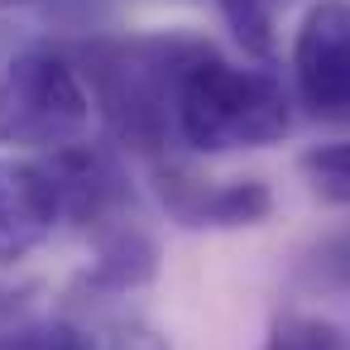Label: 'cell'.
Masks as SVG:
<instances>
[{"instance_id":"6da1fadb","label":"cell","mask_w":350,"mask_h":350,"mask_svg":"<svg viewBox=\"0 0 350 350\" xmlns=\"http://www.w3.org/2000/svg\"><path fill=\"white\" fill-rule=\"evenodd\" d=\"M206 39L197 34H135L87 44L72 63L92 92L96 116L125 149L163 154L173 135V92L183 68Z\"/></svg>"},{"instance_id":"7a4b0ae2","label":"cell","mask_w":350,"mask_h":350,"mask_svg":"<svg viewBox=\"0 0 350 350\" xmlns=\"http://www.w3.org/2000/svg\"><path fill=\"white\" fill-rule=\"evenodd\" d=\"M293 130V96L264 68H240L206 39L173 92V139L192 154L269 149Z\"/></svg>"},{"instance_id":"3957f363","label":"cell","mask_w":350,"mask_h":350,"mask_svg":"<svg viewBox=\"0 0 350 350\" xmlns=\"http://www.w3.org/2000/svg\"><path fill=\"white\" fill-rule=\"evenodd\" d=\"M96 106L72 63L53 44H29L0 68V149L58 154L92 135Z\"/></svg>"},{"instance_id":"277c9868","label":"cell","mask_w":350,"mask_h":350,"mask_svg":"<svg viewBox=\"0 0 350 350\" xmlns=\"http://www.w3.org/2000/svg\"><path fill=\"white\" fill-rule=\"evenodd\" d=\"M293 92L321 125H350V0H312L293 29Z\"/></svg>"},{"instance_id":"5b68a950","label":"cell","mask_w":350,"mask_h":350,"mask_svg":"<svg viewBox=\"0 0 350 350\" xmlns=\"http://www.w3.org/2000/svg\"><path fill=\"white\" fill-rule=\"evenodd\" d=\"M159 202L168 206V216L187 230H245L269 221L273 211V192L264 178H192L173 163H159L154 173Z\"/></svg>"},{"instance_id":"8992f818","label":"cell","mask_w":350,"mask_h":350,"mask_svg":"<svg viewBox=\"0 0 350 350\" xmlns=\"http://www.w3.org/2000/svg\"><path fill=\"white\" fill-rule=\"evenodd\" d=\"M63 226V197L44 159H0V269L29 259Z\"/></svg>"},{"instance_id":"52a82bcc","label":"cell","mask_w":350,"mask_h":350,"mask_svg":"<svg viewBox=\"0 0 350 350\" xmlns=\"http://www.w3.org/2000/svg\"><path fill=\"white\" fill-rule=\"evenodd\" d=\"M53 183H58V197H63V221H77V226H96V235L111 226V221H125V206H130V178L120 168V159L96 144V139H77L58 154H44Z\"/></svg>"},{"instance_id":"ba28073f","label":"cell","mask_w":350,"mask_h":350,"mask_svg":"<svg viewBox=\"0 0 350 350\" xmlns=\"http://www.w3.org/2000/svg\"><path fill=\"white\" fill-rule=\"evenodd\" d=\"M159 278V245L149 230L116 221L96 235L92 264L72 278V297L77 302H106V297H130L139 288H149Z\"/></svg>"},{"instance_id":"9c48e42d","label":"cell","mask_w":350,"mask_h":350,"mask_svg":"<svg viewBox=\"0 0 350 350\" xmlns=\"http://www.w3.org/2000/svg\"><path fill=\"white\" fill-rule=\"evenodd\" d=\"M96 336L68 317H34L25 302L0 312V350H92Z\"/></svg>"},{"instance_id":"30bf717a","label":"cell","mask_w":350,"mask_h":350,"mask_svg":"<svg viewBox=\"0 0 350 350\" xmlns=\"http://www.w3.org/2000/svg\"><path fill=\"white\" fill-rule=\"evenodd\" d=\"M297 173L307 183V192L326 206H350V139L336 144H317L297 159Z\"/></svg>"},{"instance_id":"8fae6325","label":"cell","mask_w":350,"mask_h":350,"mask_svg":"<svg viewBox=\"0 0 350 350\" xmlns=\"http://www.w3.org/2000/svg\"><path fill=\"white\" fill-rule=\"evenodd\" d=\"M259 350H350L345 331L317 312H278Z\"/></svg>"},{"instance_id":"7c38bea8","label":"cell","mask_w":350,"mask_h":350,"mask_svg":"<svg viewBox=\"0 0 350 350\" xmlns=\"http://www.w3.org/2000/svg\"><path fill=\"white\" fill-rule=\"evenodd\" d=\"M278 5L283 0H216L221 20L230 25L235 44L254 58H273V29H278Z\"/></svg>"},{"instance_id":"4fadbf2b","label":"cell","mask_w":350,"mask_h":350,"mask_svg":"<svg viewBox=\"0 0 350 350\" xmlns=\"http://www.w3.org/2000/svg\"><path fill=\"white\" fill-rule=\"evenodd\" d=\"M297 273L317 293H350V226L345 230H331L326 240H317Z\"/></svg>"},{"instance_id":"5bb4252c","label":"cell","mask_w":350,"mask_h":350,"mask_svg":"<svg viewBox=\"0 0 350 350\" xmlns=\"http://www.w3.org/2000/svg\"><path fill=\"white\" fill-rule=\"evenodd\" d=\"M92 336H96L92 350H168V340L144 321H111V326H101Z\"/></svg>"},{"instance_id":"9a60e30c","label":"cell","mask_w":350,"mask_h":350,"mask_svg":"<svg viewBox=\"0 0 350 350\" xmlns=\"http://www.w3.org/2000/svg\"><path fill=\"white\" fill-rule=\"evenodd\" d=\"M20 5H39V0H0V10H20Z\"/></svg>"}]
</instances>
